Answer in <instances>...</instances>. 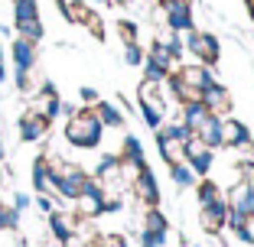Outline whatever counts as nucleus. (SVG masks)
I'll use <instances>...</instances> for the list:
<instances>
[{
  "mask_svg": "<svg viewBox=\"0 0 254 247\" xmlns=\"http://www.w3.org/2000/svg\"><path fill=\"white\" fill-rule=\"evenodd\" d=\"M105 137V127L91 107H78L72 117L65 120V140L72 143L75 150H95Z\"/></svg>",
  "mask_w": 254,
  "mask_h": 247,
  "instance_id": "1",
  "label": "nucleus"
},
{
  "mask_svg": "<svg viewBox=\"0 0 254 247\" xmlns=\"http://www.w3.org/2000/svg\"><path fill=\"white\" fill-rule=\"evenodd\" d=\"M186 49L195 55V62H202V65H215L218 55H222V46H218V39L212 36V33H195V30H189Z\"/></svg>",
  "mask_w": 254,
  "mask_h": 247,
  "instance_id": "2",
  "label": "nucleus"
},
{
  "mask_svg": "<svg viewBox=\"0 0 254 247\" xmlns=\"http://www.w3.org/2000/svg\"><path fill=\"white\" fill-rule=\"evenodd\" d=\"M163 20L173 33L192 30V0H163Z\"/></svg>",
  "mask_w": 254,
  "mask_h": 247,
  "instance_id": "3",
  "label": "nucleus"
},
{
  "mask_svg": "<svg viewBox=\"0 0 254 247\" xmlns=\"http://www.w3.org/2000/svg\"><path fill=\"white\" fill-rule=\"evenodd\" d=\"M105 195H108V192L101 189V182L88 176V182H85L82 195L75 198V202H78V211H82L85 218H98V215H105Z\"/></svg>",
  "mask_w": 254,
  "mask_h": 247,
  "instance_id": "4",
  "label": "nucleus"
},
{
  "mask_svg": "<svg viewBox=\"0 0 254 247\" xmlns=\"http://www.w3.org/2000/svg\"><path fill=\"white\" fill-rule=\"evenodd\" d=\"M16 130H20V140L23 143H39L46 134H49V120H46L43 114L30 111V114H23V117H20Z\"/></svg>",
  "mask_w": 254,
  "mask_h": 247,
  "instance_id": "5",
  "label": "nucleus"
},
{
  "mask_svg": "<svg viewBox=\"0 0 254 247\" xmlns=\"http://www.w3.org/2000/svg\"><path fill=\"white\" fill-rule=\"evenodd\" d=\"M228 211H238V215L251 218L254 215V186L248 179H238L232 186V198H228Z\"/></svg>",
  "mask_w": 254,
  "mask_h": 247,
  "instance_id": "6",
  "label": "nucleus"
},
{
  "mask_svg": "<svg viewBox=\"0 0 254 247\" xmlns=\"http://www.w3.org/2000/svg\"><path fill=\"white\" fill-rule=\"evenodd\" d=\"M218 137H222V147H245V143L251 140L248 127L238 117H222L218 120Z\"/></svg>",
  "mask_w": 254,
  "mask_h": 247,
  "instance_id": "7",
  "label": "nucleus"
},
{
  "mask_svg": "<svg viewBox=\"0 0 254 247\" xmlns=\"http://www.w3.org/2000/svg\"><path fill=\"white\" fill-rule=\"evenodd\" d=\"M199 221H202V228H205V231H222L225 221H228V205H225L222 198H215V202H209V205H202Z\"/></svg>",
  "mask_w": 254,
  "mask_h": 247,
  "instance_id": "8",
  "label": "nucleus"
},
{
  "mask_svg": "<svg viewBox=\"0 0 254 247\" xmlns=\"http://www.w3.org/2000/svg\"><path fill=\"white\" fill-rule=\"evenodd\" d=\"M10 55H13V68H26V72L36 68V43H30V39L16 36L10 46Z\"/></svg>",
  "mask_w": 254,
  "mask_h": 247,
  "instance_id": "9",
  "label": "nucleus"
},
{
  "mask_svg": "<svg viewBox=\"0 0 254 247\" xmlns=\"http://www.w3.org/2000/svg\"><path fill=\"white\" fill-rule=\"evenodd\" d=\"M199 101L209 107V114H215V117H222V114L228 111V91H225L222 85H215V82H209L205 88H202Z\"/></svg>",
  "mask_w": 254,
  "mask_h": 247,
  "instance_id": "10",
  "label": "nucleus"
},
{
  "mask_svg": "<svg viewBox=\"0 0 254 247\" xmlns=\"http://www.w3.org/2000/svg\"><path fill=\"white\" fill-rule=\"evenodd\" d=\"M134 186H137V192H140V198H147L150 205H157L160 189H157V179H153V169H150L147 163H143V166H140V172L134 176Z\"/></svg>",
  "mask_w": 254,
  "mask_h": 247,
  "instance_id": "11",
  "label": "nucleus"
},
{
  "mask_svg": "<svg viewBox=\"0 0 254 247\" xmlns=\"http://www.w3.org/2000/svg\"><path fill=\"white\" fill-rule=\"evenodd\" d=\"M180 82H183V85H189L192 91H199V95H202V88L212 82L209 65H186V68H183V75H180Z\"/></svg>",
  "mask_w": 254,
  "mask_h": 247,
  "instance_id": "12",
  "label": "nucleus"
},
{
  "mask_svg": "<svg viewBox=\"0 0 254 247\" xmlns=\"http://www.w3.org/2000/svg\"><path fill=\"white\" fill-rule=\"evenodd\" d=\"M118 176H121V156L108 153V156L98 159V166H95V179L98 182H118Z\"/></svg>",
  "mask_w": 254,
  "mask_h": 247,
  "instance_id": "13",
  "label": "nucleus"
},
{
  "mask_svg": "<svg viewBox=\"0 0 254 247\" xmlns=\"http://www.w3.org/2000/svg\"><path fill=\"white\" fill-rule=\"evenodd\" d=\"M95 114H98V120H101V127H124V114H121V107L111 104V101H98Z\"/></svg>",
  "mask_w": 254,
  "mask_h": 247,
  "instance_id": "14",
  "label": "nucleus"
},
{
  "mask_svg": "<svg viewBox=\"0 0 254 247\" xmlns=\"http://www.w3.org/2000/svg\"><path fill=\"white\" fill-rule=\"evenodd\" d=\"M39 20V3L36 0H13V26Z\"/></svg>",
  "mask_w": 254,
  "mask_h": 247,
  "instance_id": "15",
  "label": "nucleus"
},
{
  "mask_svg": "<svg viewBox=\"0 0 254 247\" xmlns=\"http://www.w3.org/2000/svg\"><path fill=\"white\" fill-rule=\"evenodd\" d=\"M68 221H72V218L59 215V211H49V228H53L59 244H68V241H72V225H68Z\"/></svg>",
  "mask_w": 254,
  "mask_h": 247,
  "instance_id": "16",
  "label": "nucleus"
},
{
  "mask_svg": "<svg viewBox=\"0 0 254 247\" xmlns=\"http://www.w3.org/2000/svg\"><path fill=\"white\" fill-rule=\"evenodd\" d=\"M33 189H36L39 195L49 192V166H46V156H39L36 163H33Z\"/></svg>",
  "mask_w": 254,
  "mask_h": 247,
  "instance_id": "17",
  "label": "nucleus"
},
{
  "mask_svg": "<svg viewBox=\"0 0 254 247\" xmlns=\"http://www.w3.org/2000/svg\"><path fill=\"white\" fill-rule=\"evenodd\" d=\"M170 176H173V182L180 189H189V186H195V172L189 169L186 163H176V166H170Z\"/></svg>",
  "mask_w": 254,
  "mask_h": 247,
  "instance_id": "18",
  "label": "nucleus"
},
{
  "mask_svg": "<svg viewBox=\"0 0 254 247\" xmlns=\"http://www.w3.org/2000/svg\"><path fill=\"white\" fill-rule=\"evenodd\" d=\"M121 159H127V163H143V147H140L137 137H127L124 140V156Z\"/></svg>",
  "mask_w": 254,
  "mask_h": 247,
  "instance_id": "19",
  "label": "nucleus"
},
{
  "mask_svg": "<svg viewBox=\"0 0 254 247\" xmlns=\"http://www.w3.org/2000/svg\"><path fill=\"white\" fill-rule=\"evenodd\" d=\"M16 225H20V211L13 205H0V228L3 231H16Z\"/></svg>",
  "mask_w": 254,
  "mask_h": 247,
  "instance_id": "20",
  "label": "nucleus"
},
{
  "mask_svg": "<svg viewBox=\"0 0 254 247\" xmlns=\"http://www.w3.org/2000/svg\"><path fill=\"white\" fill-rule=\"evenodd\" d=\"M166 241V231H140V247H160Z\"/></svg>",
  "mask_w": 254,
  "mask_h": 247,
  "instance_id": "21",
  "label": "nucleus"
},
{
  "mask_svg": "<svg viewBox=\"0 0 254 247\" xmlns=\"http://www.w3.org/2000/svg\"><path fill=\"white\" fill-rule=\"evenodd\" d=\"M143 228H147V231H166V218L160 215V211H150V215L143 218Z\"/></svg>",
  "mask_w": 254,
  "mask_h": 247,
  "instance_id": "22",
  "label": "nucleus"
},
{
  "mask_svg": "<svg viewBox=\"0 0 254 247\" xmlns=\"http://www.w3.org/2000/svg\"><path fill=\"white\" fill-rule=\"evenodd\" d=\"M124 62H127V65H143V52H140V46H137V43H127Z\"/></svg>",
  "mask_w": 254,
  "mask_h": 247,
  "instance_id": "23",
  "label": "nucleus"
},
{
  "mask_svg": "<svg viewBox=\"0 0 254 247\" xmlns=\"http://www.w3.org/2000/svg\"><path fill=\"white\" fill-rule=\"evenodd\" d=\"M215 198H218V186H215V182H205V186L199 189V202L209 205V202H215Z\"/></svg>",
  "mask_w": 254,
  "mask_h": 247,
  "instance_id": "24",
  "label": "nucleus"
},
{
  "mask_svg": "<svg viewBox=\"0 0 254 247\" xmlns=\"http://www.w3.org/2000/svg\"><path fill=\"white\" fill-rule=\"evenodd\" d=\"M118 30H121V36H124V43H137V26H134V23L121 20V23H118Z\"/></svg>",
  "mask_w": 254,
  "mask_h": 247,
  "instance_id": "25",
  "label": "nucleus"
},
{
  "mask_svg": "<svg viewBox=\"0 0 254 247\" xmlns=\"http://www.w3.org/2000/svg\"><path fill=\"white\" fill-rule=\"evenodd\" d=\"M13 82L20 91H30V72L26 68H13Z\"/></svg>",
  "mask_w": 254,
  "mask_h": 247,
  "instance_id": "26",
  "label": "nucleus"
},
{
  "mask_svg": "<svg viewBox=\"0 0 254 247\" xmlns=\"http://www.w3.org/2000/svg\"><path fill=\"white\" fill-rule=\"evenodd\" d=\"M13 208H16V211L30 208V195H26V192H16V195H13Z\"/></svg>",
  "mask_w": 254,
  "mask_h": 247,
  "instance_id": "27",
  "label": "nucleus"
},
{
  "mask_svg": "<svg viewBox=\"0 0 254 247\" xmlns=\"http://www.w3.org/2000/svg\"><path fill=\"white\" fill-rule=\"evenodd\" d=\"M78 98H82L85 104H98V91L95 88H82V91H78Z\"/></svg>",
  "mask_w": 254,
  "mask_h": 247,
  "instance_id": "28",
  "label": "nucleus"
},
{
  "mask_svg": "<svg viewBox=\"0 0 254 247\" xmlns=\"http://www.w3.org/2000/svg\"><path fill=\"white\" fill-rule=\"evenodd\" d=\"M36 205H39V211H46V215H49V211H53V202H49V198H46V195H39V198H36Z\"/></svg>",
  "mask_w": 254,
  "mask_h": 247,
  "instance_id": "29",
  "label": "nucleus"
},
{
  "mask_svg": "<svg viewBox=\"0 0 254 247\" xmlns=\"http://www.w3.org/2000/svg\"><path fill=\"white\" fill-rule=\"evenodd\" d=\"M91 3H101V7H111L114 0H91Z\"/></svg>",
  "mask_w": 254,
  "mask_h": 247,
  "instance_id": "30",
  "label": "nucleus"
},
{
  "mask_svg": "<svg viewBox=\"0 0 254 247\" xmlns=\"http://www.w3.org/2000/svg\"><path fill=\"white\" fill-rule=\"evenodd\" d=\"M3 156H7V147H3V143H0V163H3Z\"/></svg>",
  "mask_w": 254,
  "mask_h": 247,
  "instance_id": "31",
  "label": "nucleus"
},
{
  "mask_svg": "<svg viewBox=\"0 0 254 247\" xmlns=\"http://www.w3.org/2000/svg\"><path fill=\"white\" fill-rule=\"evenodd\" d=\"M3 59H7V52H3V43H0V65H3Z\"/></svg>",
  "mask_w": 254,
  "mask_h": 247,
  "instance_id": "32",
  "label": "nucleus"
},
{
  "mask_svg": "<svg viewBox=\"0 0 254 247\" xmlns=\"http://www.w3.org/2000/svg\"><path fill=\"white\" fill-rule=\"evenodd\" d=\"M248 13H254V0H248Z\"/></svg>",
  "mask_w": 254,
  "mask_h": 247,
  "instance_id": "33",
  "label": "nucleus"
},
{
  "mask_svg": "<svg viewBox=\"0 0 254 247\" xmlns=\"http://www.w3.org/2000/svg\"><path fill=\"white\" fill-rule=\"evenodd\" d=\"M0 186H3V169H0Z\"/></svg>",
  "mask_w": 254,
  "mask_h": 247,
  "instance_id": "34",
  "label": "nucleus"
}]
</instances>
